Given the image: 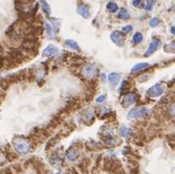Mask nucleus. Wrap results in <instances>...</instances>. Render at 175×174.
<instances>
[{"instance_id": "nucleus-20", "label": "nucleus", "mask_w": 175, "mask_h": 174, "mask_svg": "<svg viewBox=\"0 0 175 174\" xmlns=\"http://www.w3.org/2000/svg\"><path fill=\"white\" fill-rule=\"evenodd\" d=\"M120 133H121V135H122L123 137L127 138V137H129V135L131 134V130L128 129V128H126V127H122V128L120 129Z\"/></svg>"}, {"instance_id": "nucleus-4", "label": "nucleus", "mask_w": 175, "mask_h": 174, "mask_svg": "<svg viewBox=\"0 0 175 174\" xmlns=\"http://www.w3.org/2000/svg\"><path fill=\"white\" fill-rule=\"evenodd\" d=\"M138 94L135 93H129L127 94L126 96H124L122 100V105L124 107H128V106L134 104L135 102L138 101Z\"/></svg>"}, {"instance_id": "nucleus-11", "label": "nucleus", "mask_w": 175, "mask_h": 174, "mask_svg": "<svg viewBox=\"0 0 175 174\" xmlns=\"http://www.w3.org/2000/svg\"><path fill=\"white\" fill-rule=\"evenodd\" d=\"M77 12L85 19H88L90 17V11H89V8H88L87 5H80L78 7Z\"/></svg>"}, {"instance_id": "nucleus-1", "label": "nucleus", "mask_w": 175, "mask_h": 174, "mask_svg": "<svg viewBox=\"0 0 175 174\" xmlns=\"http://www.w3.org/2000/svg\"><path fill=\"white\" fill-rule=\"evenodd\" d=\"M15 149L20 153H28L31 149V144L29 140L25 138L17 137L13 141Z\"/></svg>"}, {"instance_id": "nucleus-9", "label": "nucleus", "mask_w": 175, "mask_h": 174, "mask_svg": "<svg viewBox=\"0 0 175 174\" xmlns=\"http://www.w3.org/2000/svg\"><path fill=\"white\" fill-rule=\"evenodd\" d=\"M58 53V48L55 45L53 44H49L47 45L45 49L42 51V56H46V57H49V56H54Z\"/></svg>"}, {"instance_id": "nucleus-30", "label": "nucleus", "mask_w": 175, "mask_h": 174, "mask_svg": "<svg viewBox=\"0 0 175 174\" xmlns=\"http://www.w3.org/2000/svg\"><path fill=\"white\" fill-rule=\"evenodd\" d=\"M1 53H2V48H1V46H0V55H1Z\"/></svg>"}, {"instance_id": "nucleus-8", "label": "nucleus", "mask_w": 175, "mask_h": 174, "mask_svg": "<svg viewBox=\"0 0 175 174\" xmlns=\"http://www.w3.org/2000/svg\"><path fill=\"white\" fill-rule=\"evenodd\" d=\"M160 41H158V39L154 38L153 41L150 42V46H149L148 50H147L146 52H145V56H146V57L150 56V55H152L153 53H154V52H156V51L157 50V48L160 47Z\"/></svg>"}, {"instance_id": "nucleus-17", "label": "nucleus", "mask_w": 175, "mask_h": 174, "mask_svg": "<svg viewBox=\"0 0 175 174\" xmlns=\"http://www.w3.org/2000/svg\"><path fill=\"white\" fill-rule=\"evenodd\" d=\"M107 10H108L109 12H111V13H115L117 10H118V6H117V4L113 2V1H111V2H108V4H107Z\"/></svg>"}, {"instance_id": "nucleus-13", "label": "nucleus", "mask_w": 175, "mask_h": 174, "mask_svg": "<svg viewBox=\"0 0 175 174\" xmlns=\"http://www.w3.org/2000/svg\"><path fill=\"white\" fill-rule=\"evenodd\" d=\"M150 66L149 63L147 62H143V63H138V64H136L132 69H131V72L132 73H136V72H139V71H141L143 69L145 68H148V67Z\"/></svg>"}, {"instance_id": "nucleus-26", "label": "nucleus", "mask_w": 175, "mask_h": 174, "mask_svg": "<svg viewBox=\"0 0 175 174\" xmlns=\"http://www.w3.org/2000/svg\"><path fill=\"white\" fill-rule=\"evenodd\" d=\"M142 0H134L133 1V5L135 7H141L142 6Z\"/></svg>"}, {"instance_id": "nucleus-7", "label": "nucleus", "mask_w": 175, "mask_h": 174, "mask_svg": "<svg viewBox=\"0 0 175 174\" xmlns=\"http://www.w3.org/2000/svg\"><path fill=\"white\" fill-rule=\"evenodd\" d=\"M121 80V75L118 73L112 72L108 75V82L110 84V88L111 90H114L117 87V85L119 84V82Z\"/></svg>"}, {"instance_id": "nucleus-15", "label": "nucleus", "mask_w": 175, "mask_h": 174, "mask_svg": "<svg viewBox=\"0 0 175 174\" xmlns=\"http://www.w3.org/2000/svg\"><path fill=\"white\" fill-rule=\"evenodd\" d=\"M64 45L67 46V47H69V48H72L74 50H77V51L80 50L79 44L75 41H73V39H67V41L64 42Z\"/></svg>"}, {"instance_id": "nucleus-28", "label": "nucleus", "mask_w": 175, "mask_h": 174, "mask_svg": "<svg viewBox=\"0 0 175 174\" xmlns=\"http://www.w3.org/2000/svg\"><path fill=\"white\" fill-rule=\"evenodd\" d=\"M170 31H171V34L175 35V27H171V29H170Z\"/></svg>"}, {"instance_id": "nucleus-12", "label": "nucleus", "mask_w": 175, "mask_h": 174, "mask_svg": "<svg viewBox=\"0 0 175 174\" xmlns=\"http://www.w3.org/2000/svg\"><path fill=\"white\" fill-rule=\"evenodd\" d=\"M39 3H41V8L43 13L47 16H49L51 14V9H50V6L48 5V3H47L45 0H39Z\"/></svg>"}, {"instance_id": "nucleus-19", "label": "nucleus", "mask_w": 175, "mask_h": 174, "mask_svg": "<svg viewBox=\"0 0 175 174\" xmlns=\"http://www.w3.org/2000/svg\"><path fill=\"white\" fill-rule=\"evenodd\" d=\"M164 50L166 52H175V41H172L171 43H169V44L165 45Z\"/></svg>"}, {"instance_id": "nucleus-10", "label": "nucleus", "mask_w": 175, "mask_h": 174, "mask_svg": "<svg viewBox=\"0 0 175 174\" xmlns=\"http://www.w3.org/2000/svg\"><path fill=\"white\" fill-rule=\"evenodd\" d=\"M79 155H80V153H79L77 149H71L70 151L67 153L66 157L69 161H74L79 157Z\"/></svg>"}, {"instance_id": "nucleus-23", "label": "nucleus", "mask_w": 175, "mask_h": 174, "mask_svg": "<svg viewBox=\"0 0 175 174\" xmlns=\"http://www.w3.org/2000/svg\"><path fill=\"white\" fill-rule=\"evenodd\" d=\"M123 31H125V33H130V31H132V30H133V27L132 26H130V25H128V26H125V27H123Z\"/></svg>"}, {"instance_id": "nucleus-2", "label": "nucleus", "mask_w": 175, "mask_h": 174, "mask_svg": "<svg viewBox=\"0 0 175 174\" xmlns=\"http://www.w3.org/2000/svg\"><path fill=\"white\" fill-rule=\"evenodd\" d=\"M150 113V109L147 107H138V108H133L131 109L128 113V118L129 119H133V118H140V117H145Z\"/></svg>"}, {"instance_id": "nucleus-22", "label": "nucleus", "mask_w": 175, "mask_h": 174, "mask_svg": "<svg viewBox=\"0 0 175 174\" xmlns=\"http://www.w3.org/2000/svg\"><path fill=\"white\" fill-rule=\"evenodd\" d=\"M153 5H154V0H147L146 10H147V11H152Z\"/></svg>"}, {"instance_id": "nucleus-18", "label": "nucleus", "mask_w": 175, "mask_h": 174, "mask_svg": "<svg viewBox=\"0 0 175 174\" xmlns=\"http://www.w3.org/2000/svg\"><path fill=\"white\" fill-rule=\"evenodd\" d=\"M143 41V34L141 33H136L134 34L133 37V42L135 43V44H138V43L142 42Z\"/></svg>"}, {"instance_id": "nucleus-5", "label": "nucleus", "mask_w": 175, "mask_h": 174, "mask_svg": "<svg viewBox=\"0 0 175 174\" xmlns=\"http://www.w3.org/2000/svg\"><path fill=\"white\" fill-rule=\"evenodd\" d=\"M110 38L116 45H118V46L124 45L125 38H124V35H123V34L121 33V31H114L113 33L110 34Z\"/></svg>"}, {"instance_id": "nucleus-21", "label": "nucleus", "mask_w": 175, "mask_h": 174, "mask_svg": "<svg viewBox=\"0 0 175 174\" xmlns=\"http://www.w3.org/2000/svg\"><path fill=\"white\" fill-rule=\"evenodd\" d=\"M160 23V21L158 18H153L150 22V27H157V26H158V24Z\"/></svg>"}, {"instance_id": "nucleus-14", "label": "nucleus", "mask_w": 175, "mask_h": 174, "mask_svg": "<svg viewBox=\"0 0 175 174\" xmlns=\"http://www.w3.org/2000/svg\"><path fill=\"white\" fill-rule=\"evenodd\" d=\"M45 30H46V34H47V35H48V38L50 39H56L57 38L56 35H55V34H54L53 30H52V27H51V25H50L49 23L46 22L45 24Z\"/></svg>"}, {"instance_id": "nucleus-6", "label": "nucleus", "mask_w": 175, "mask_h": 174, "mask_svg": "<svg viewBox=\"0 0 175 174\" xmlns=\"http://www.w3.org/2000/svg\"><path fill=\"white\" fill-rule=\"evenodd\" d=\"M83 74H84L85 77L88 78V79H93V78H94V76H97V66H95L94 64L88 65L86 68L83 70Z\"/></svg>"}, {"instance_id": "nucleus-16", "label": "nucleus", "mask_w": 175, "mask_h": 174, "mask_svg": "<svg viewBox=\"0 0 175 174\" xmlns=\"http://www.w3.org/2000/svg\"><path fill=\"white\" fill-rule=\"evenodd\" d=\"M117 16H118V18L121 19V20H128L130 18V15L128 13V11H127L125 8H121Z\"/></svg>"}, {"instance_id": "nucleus-29", "label": "nucleus", "mask_w": 175, "mask_h": 174, "mask_svg": "<svg viewBox=\"0 0 175 174\" xmlns=\"http://www.w3.org/2000/svg\"><path fill=\"white\" fill-rule=\"evenodd\" d=\"M101 78H102V82H105V75H102Z\"/></svg>"}, {"instance_id": "nucleus-25", "label": "nucleus", "mask_w": 175, "mask_h": 174, "mask_svg": "<svg viewBox=\"0 0 175 174\" xmlns=\"http://www.w3.org/2000/svg\"><path fill=\"white\" fill-rule=\"evenodd\" d=\"M105 98H106L105 94H102V96L97 97V98H95V101H97V102H102L103 100H105Z\"/></svg>"}, {"instance_id": "nucleus-27", "label": "nucleus", "mask_w": 175, "mask_h": 174, "mask_svg": "<svg viewBox=\"0 0 175 174\" xmlns=\"http://www.w3.org/2000/svg\"><path fill=\"white\" fill-rule=\"evenodd\" d=\"M5 161H6V156L2 155V153H0V164H3Z\"/></svg>"}, {"instance_id": "nucleus-24", "label": "nucleus", "mask_w": 175, "mask_h": 174, "mask_svg": "<svg viewBox=\"0 0 175 174\" xmlns=\"http://www.w3.org/2000/svg\"><path fill=\"white\" fill-rule=\"evenodd\" d=\"M169 112H170V115H171L172 117L175 118V103L172 104L171 106H170V108H169Z\"/></svg>"}, {"instance_id": "nucleus-3", "label": "nucleus", "mask_w": 175, "mask_h": 174, "mask_svg": "<svg viewBox=\"0 0 175 174\" xmlns=\"http://www.w3.org/2000/svg\"><path fill=\"white\" fill-rule=\"evenodd\" d=\"M164 90H165V88L163 85L157 84L153 87H150L148 90V92H147V94L150 97H157L161 96V94L164 93Z\"/></svg>"}]
</instances>
